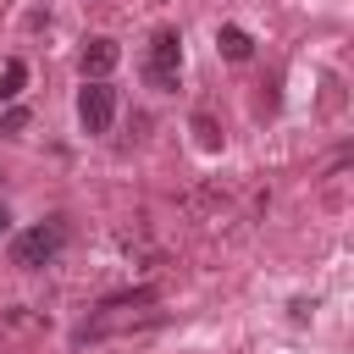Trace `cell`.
I'll use <instances>...</instances> for the list:
<instances>
[{"label": "cell", "mask_w": 354, "mask_h": 354, "mask_svg": "<svg viewBox=\"0 0 354 354\" xmlns=\"http://www.w3.org/2000/svg\"><path fill=\"white\" fill-rule=\"evenodd\" d=\"M194 138H199V149H221V127L210 111H194Z\"/></svg>", "instance_id": "7"}, {"label": "cell", "mask_w": 354, "mask_h": 354, "mask_svg": "<svg viewBox=\"0 0 354 354\" xmlns=\"http://www.w3.org/2000/svg\"><path fill=\"white\" fill-rule=\"evenodd\" d=\"M111 116H116V88L105 77H83V88H77V122H83V133H105Z\"/></svg>", "instance_id": "4"}, {"label": "cell", "mask_w": 354, "mask_h": 354, "mask_svg": "<svg viewBox=\"0 0 354 354\" xmlns=\"http://www.w3.org/2000/svg\"><path fill=\"white\" fill-rule=\"evenodd\" d=\"M216 50H221L227 61H249V55H254V39H249L238 22H221V28H216Z\"/></svg>", "instance_id": "6"}, {"label": "cell", "mask_w": 354, "mask_h": 354, "mask_svg": "<svg viewBox=\"0 0 354 354\" xmlns=\"http://www.w3.org/2000/svg\"><path fill=\"white\" fill-rule=\"evenodd\" d=\"M116 61H122L116 39H88V44H83V55H77L83 77H111V66H116Z\"/></svg>", "instance_id": "5"}, {"label": "cell", "mask_w": 354, "mask_h": 354, "mask_svg": "<svg viewBox=\"0 0 354 354\" xmlns=\"http://www.w3.org/2000/svg\"><path fill=\"white\" fill-rule=\"evenodd\" d=\"M61 243H66V221H33L28 232H17L11 238V266H22V271H39V266H50L55 254H61Z\"/></svg>", "instance_id": "2"}, {"label": "cell", "mask_w": 354, "mask_h": 354, "mask_svg": "<svg viewBox=\"0 0 354 354\" xmlns=\"http://www.w3.org/2000/svg\"><path fill=\"white\" fill-rule=\"evenodd\" d=\"M0 232H6V210H0Z\"/></svg>", "instance_id": "10"}, {"label": "cell", "mask_w": 354, "mask_h": 354, "mask_svg": "<svg viewBox=\"0 0 354 354\" xmlns=\"http://www.w3.org/2000/svg\"><path fill=\"white\" fill-rule=\"evenodd\" d=\"M28 83V61H6V77H0V100H17Z\"/></svg>", "instance_id": "8"}, {"label": "cell", "mask_w": 354, "mask_h": 354, "mask_svg": "<svg viewBox=\"0 0 354 354\" xmlns=\"http://www.w3.org/2000/svg\"><path fill=\"white\" fill-rule=\"evenodd\" d=\"M177 72H183V39H177V28H160V33L149 39L144 77H149L155 88H177Z\"/></svg>", "instance_id": "3"}, {"label": "cell", "mask_w": 354, "mask_h": 354, "mask_svg": "<svg viewBox=\"0 0 354 354\" xmlns=\"http://www.w3.org/2000/svg\"><path fill=\"white\" fill-rule=\"evenodd\" d=\"M149 304H155V288L116 293V299H105V304H100V315H88V321H83V332H77V337H105V332H122V326H149V321H160Z\"/></svg>", "instance_id": "1"}, {"label": "cell", "mask_w": 354, "mask_h": 354, "mask_svg": "<svg viewBox=\"0 0 354 354\" xmlns=\"http://www.w3.org/2000/svg\"><path fill=\"white\" fill-rule=\"evenodd\" d=\"M22 127H28V111L22 105H6L0 111V133H22Z\"/></svg>", "instance_id": "9"}]
</instances>
